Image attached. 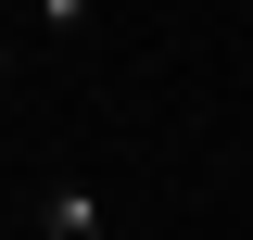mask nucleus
<instances>
[{
  "label": "nucleus",
  "instance_id": "1",
  "mask_svg": "<svg viewBox=\"0 0 253 240\" xmlns=\"http://www.w3.org/2000/svg\"><path fill=\"white\" fill-rule=\"evenodd\" d=\"M26 228H38V240H114V202H101L89 177H51V190L26 202Z\"/></svg>",
  "mask_w": 253,
  "mask_h": 240
},
{
  "label": "nucleus",
  "instance_id": "2",
  "mask_svg": "<svg viewBox=\"0 0 253 240\" xmlns=\"http://www.w3.org/2000/svg\"><path fill=\"white\" fill-rule=\"evenodd\" d=\"M13 13H26V38H76L89 26V0H13Z\"/></svg>",
  "mask_w": 253,
  "mask_h": 240
}]
</instances>
